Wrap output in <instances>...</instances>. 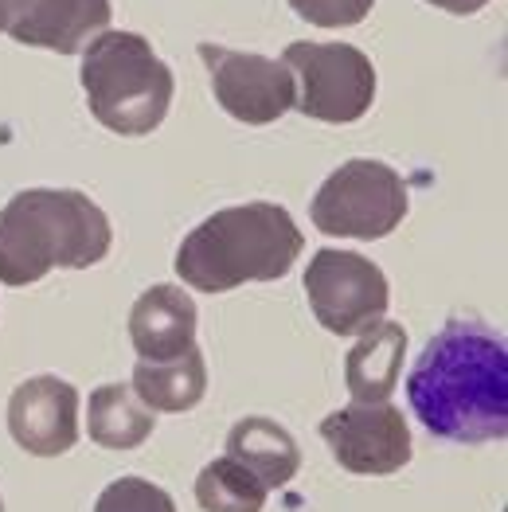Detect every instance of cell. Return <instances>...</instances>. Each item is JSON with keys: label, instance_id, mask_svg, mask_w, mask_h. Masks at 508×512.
Listing matches in <instances>:
<instances>
[{"label": "cell", "instance_id": "cell-1", "mask_svg": "<svg viewBox=\"0 0 508 512\" xmlns=\"http://www.w3.org/2000/svg\"><path fill=\"white\" fill-rule=\"evenodd\" d=\"M407 403L434 438L481 446L508 434V348L481 321H446L407 376Z\"/></svg>", "mask_w": 508, "mask_h": 512}, {"label": "cell", "instance_id": "cell-13", "mask_svg": "<svg viewBox=\"0 0 508 512\" xmlns=\"http://www.w3.org/2000/svg\"><path fill=\"white\" fill-rule=\"evenodd\" d=\"M407 356V329L395 321H376L360 333L344 360V384L352 391V403H387V395L399 384V368Z\"/></svg>", "mask_w": 508, "mask_h": 512}, {"label": "cell", "instance_id": "cell-2", "mask_svg": "<svg viewBox=\"0 0 508 512\" xmlns=\"http://www.w3.org/2000/svg\"><path fill=\"white\" fill-rule=\"evenodd\" d=\"M106 212L75 188H28L0 208V282L32 286L51 270H86L110 255Z\"/></svg>", "mask_w": 508, "mask_h": 512}, {"label": "cell", "instance_id": "cell-14", "mask_svg": "<svg viewBox=\"0 0 508 512\" xmlns=\"http://www.w3.org/2000/svg\"><path fill=\"white\" fill-rule=\"evenodd\" d=\"M227 458L243 462L247 470L266 485V489H282L290 485L301 470V450H297L294 434L270 419H243L227 434Z\"/></svg>", "mask_w": 508, "mask_h": 512}, {"label": "cell", "instance_id": "cell-8", "mask_svg": "<svg viewBox=\"0 0 508 512\" xmlns=\"http://www.w3.org/2000/svg\"><path fill=\"white\" fill-rule=\"evenodd\" d=\"M200 59L208 63L215 102L235 122L270 126L294 110L297 83L282 59H266L254 51H231L219 43H200Z\"/></svg>", "mask_w": 508, "mask_h": 512}, {"label": "cell", "instance_id": "cell-16", "mask_svg": "<svg viewBox=\"0 0 508 512\" xmlns=\"http://www.w3.org/2000/svg\"><path fill=\"white\" fill-rule=\"evenodd\" d=\"M157 427V415L133 395L129 384H102L86 403V430L106 450H133Z\"/></svg>", "mask_w": 508, "mask_h": 512}, {"label": "cell", "instance_id": "cell-15", "mask_svg": "<svg viewBox=\"0 0 508 512\" xmlns=\"http://www.w3.org/2000/svg\"><path fill=\"white\" fill-rule=\"evenodd\" d=\"M133 395L149 407V411H192L204 391H208V364L204 352L192 348L176 360H141L133 368Z\"/></svg>", "mask_w": 508, "mask_h": 512}, {"label": "cell", "instance_id": "cell-7", "mask_svg": "<svg viewBox=\"0 0 508 512\" xmlns=\"http://www.w3.org/2000/svg\"><path fill=\"white\" fill-rule=\"evenodd\" d=\"M305 298L321 329L337 337H360L364 329L383 321L391 290L372 258L325 247L305 266Z\"/></svg>", "mask_w": 508, "mask_h": 512}, {"label": "cell", "instance_id": "cell-10", "mask_svg": "<svg viewBox=\"0 0 508 512\" xmlns=\"http://www.w3.org/2000/svg\"><path fill=\"white\" fill-rule=\"evenodd\" d=\"M110 0H0V28L24 47L79 55L110 28Z\"/></svg>", "mask_w": 508, "mask_h": 512}, {"label": "cell", "instance_id": "cell-5", "mask_svg": "<svg viewBox=\"0 0 508 512\" xmlns=\"http://www.w3.org/2000/svg\"><path fill=\"white\" fill-rule=\"evenodd\" d=\"M407 204L411 200L399 172L372 157H356L317 188L309 215H313V227L325 235L372 243L403 223Z\"/></svg>", "mask_w": 508, "mask_h": 512}, {"label": "cell", "instance_id": "cell-3", "mask_svg": "<svg viewBox=\"0 0 508 512\" xmlns=\"http://www.w3.org/2000/svg\"><path fill=\"white\" fill-rule=\"evenodd\" d=\"M301 231L282 204H239L208 215L176 251V274L204 294H227L243 282L286 278L301 258Z\"/></svg>", "mask_w": 508, "mask_h": 512}, {"label": "cell", "instance_id": "cell-17", "mask_svg": "<svg viewBox=\"0 0 508 512\" xmlns=\"http://www.w3.org/2000/svg\"><path fill=\"white\" fill-rule=\"evenodd\" d=\"M266 497H270V489L243 462H235L227 454L212 466H204L196 477V501L204 512H262Z\"/></svg>", "mask_w": 508, "mask_h": 512}, {"label": "cell", "instance_id": "cell-18", "mask_svg": "<svg viewBox=\"0 0 508 512\" xmlns=\"http://www.w3.org/2000/svg\"><path fill=\"white\" fill-rule=\"evenodd\" d=\"M94 512H176V501L145 477H118L114 485L102 489Z\"/></svg>", "mask_w": 508, "mask_h": 512}, {"label": "cell", "instance_id": "cell-9", "mask_svg": "<svg viewBox=\"0 0 508 512\" xmlns=\"http://www.w3.org/2000/svg\"><path fill=\"white\" fill-rule=\"evenodd\" d=\"M321 438L348 473L387 477L411 462V427L391 403H352L321 419Z\"/></svg>", "mask_w": 508, "mask_h": 512}, {"label": "cell", "instance_id": "cell-6", "mask_svg": "<svg viewBox=\"0 0 508 512\" xmlns=\"http://www.w3.org/2000/svg\"><path fill=\"white\" fill-rule=\"evenodd\" d=\"M282 63L297 83L294 110L313 122L348 126L376 102V67L352 43H290Z\"/></svg>", "mask_w": 508, "mask_h": 512}, {"label": "cell", "instance_id": "cell-4", "mask_svg": "<svg viewBox=\"0 0 508 512\" xmlns=\"http://www.w3.org/2000/svg\"><path fill=\"white\" fill-rule=\"evenodd\" d=\"M83 90L90 114L122 137H145L165 122L172 106L169 63L137 32H102L86 43Z\"/></svg>", "mask_w": 508, "mask_h": 512}, {"label": "cell", "instance_id": "cell-19", "mask_svg": "<svg viewBox=\"0 0 508 512\" xmlns=\"http://www.w3.org/2000/svg\"><path fill=\"white\" fill-rule=\"evenodd\" d=\"M290 8L317 28H356L360 20H368L376 0H290Z\"/></svg>", "mask_w": 508, "mask_h": 512}, {"label": "cell", "instance_id": "cell-21", "mask_svg": "<svg viewBox=\"0 0 508 512\" xmlns=\"http://www.w3.org/2000/svg\"><path fill=\"white\" fill-rule=\"evenodd\" d=\"M0 512H4V501H0Z\"/></svg>", "mask_w": 508, "mask_h": 512}, {"label": "cell", "instance_id": "cell-11", "mask_svg": "<svg viewBox=\"0 0 508 512\" xmlns=\"http://www.w3.org/2000/svg\"><path fill=\"white\" fill-rule=\"evenodd\" d=\"M8 430L20 450L59 458L79 442V391L59 376H32L8 399Z\"/></svg>", "mask_w": 508, "mask_h": 512}, {"label": "cell", "instance_id": "cell-20", "mask_svg": "<svg viewBox=\"0 0 508 512\" xmlns=\"http://www.w3.org/2000/svg\"><path fill=\"white\" fill-rule=\"evenodd\" d=\"M426 4H434V8H442V12H454V16H473V12H481L489 0H426Z\"/></svg>", "mask_w": 508, "mask_h": 512}, {"label": "cell", "instance_id": "cell-12", "mask_svg": "<svg viewBox=\"0 0 508 512\" xmlns=\"http://www.w3.org/2000/svg\"><path fill=\"white\" fill-rule=\"evenodd\" d=\"M129 341L141 360H176L196 348V301L180 286H153L129 309Z\"/></svg>", "mask_w": 508, "mask_h": 512}]
</instances>
